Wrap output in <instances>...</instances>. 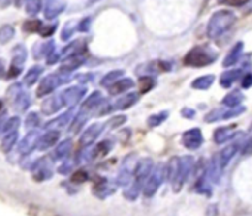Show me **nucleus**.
Here are the masks:
<instances>
[{
    "label": "nucleus",
    "instance_id": "nucleus-32",
    "mask_svg": "<svg viewBox=\"0 0 252 216\" xmlns=\"http://www.w3.org/2000/svg\"><path fill=\"white\" fill-rule=\"evenodd\" d=\"M15 139H17V134H12V135H9L6 139H5V142H3V148L5 150H8L14 142H15Z\"/></svg>",
    "mask_w": 252,
    "mask_h": 216
},
{
    "label": "nucleus",
    "instance_id": "nucleus-1",
    "mask_svg": "<svg viewBox=\"0 0 252 216\" xmlns=\"http://www.w3.org/2000/svg\"><path fill=\"white\" fill-rule=\"evenodd\" d=\"M236 21V17L233 15L231 11H218L215 12L209 23H208V37L209 39H218L220 36H222Z\"/></svg>",
    "mask_w": 252,
    "mask_h": 216
},
{
    "label": "nucleus",
    "instance_id": "nucleus-23",
    "mask_svg": "<svg viewBox=\"0 0 252 216\" xmlns=\"http://www.w3.org/2000/svg\"><path fill=\"white\" fill-rule=\"evenodd\" d=\"M60 108V104H58V98H54V99H51V101H46L45 104H43V111L45 113H54V111H57Z\"/></svg>",
    "mask_w": 252,
    "mask_h": 216
},
{
    "label": "nucleus",
    "instance_id": "nucleus-6",
    "mask_svg": "<svg viewBox=\"0 0 252 216\" xmlns=\"http://www.w3.org/2000/svg\"><path fill=\"white\" fill-rule=\"evenodd\" d=\"M242 70H228L225 71L224 74H221V79H220V83L222 87H230L236 80H239V77L242 76Z\"/></svg>",
    "mask_w": 252,
    "mask_h": 216
},
{
    "label": "nucleus",
    "instance_id": "nucleus-24",
    "mask_svg": "<svg viewBox=\"0 0 252 216\" xmlns=\"http://www.w3.org/2000/svg\"><path fill=\"white\" fill-rule=\"evenodd\" d=\"M137 101V95H129V96H126L123 98L122 101L117 102V107L119 108H126V107H129L131 104H134Z\"/></svg>",
    "mask_w": 252,
    "mask_h": 216
},
{
    "label": "nucleus",
    "instance_id": "nucleus-11",
    "mask_svg": "<svg viewBox=\"0 0 252 216\" xmlns=\"http://www.w3.org/2000/svg\"><path fill=\"white\" fill-rule=\"evenodd\" d=\"M243 101V95L239 90H233L228 95H225V98L222 99V104L233 108V107H239V104Z\"/></svg>",
    "mask_w": 252,
    "mask_h": 216
},
{
    "label": "nucleus",
    "instance_id": "nucleus-31",
    "mask_svg": "<svg viewBox=\"0 0 252 216\" xmlns=\"http://www.w3.org/2000/svg\"><path fill=\"white\" fill-rule=\"evenodd\" d=\"M89 26H91V18H86V20H83L79 26H77V30H80V31H88L89 30Z\"/></svg>",
    "mask_w": 252,
    "mask_h": 216
},
{
    "label": "nucleus",
    "instance_id": "nucleus-13",
    "mask_svg": "<svg viewBox=\"0 0 252 216\" xmlns=\"http://www.w3.org/2000/svg\"><path fill=\"white\" fill-rule=\"evenodd\" d=\"M242 43H237L230 52H228V55H227V58L224 59V67H230V65H233V64H236L237 62V59H239V56H240V54H242Z\"/></svg>",
    "mask_w": 252,
    "mask_h": 216
},
{
    "label": "nucleus",
    "instance_id": "nucleus-18",
    "mask_svg": "<svg viewBox=\"0 0 252 216\" xmlns=\"http://www.w3.org/2000/svg\"><path fill=\"white\" fill-rule=\"evenodd\" d=\"M40 8H42V0H27L26 9L29 15H37Z\"/></svg>",
    "mask_w": 252,
    "mask_h": 216
},
{
    "label": "nucleus",
    "instance_id": "nucleus-5",
    "mask_svg": "<svg viewBox=\"0 0 252 216\" xmlns=\"http://www.w3.org/2000/svg\"><path fill=\"white\" fill-rule=\"evenodd\" d=\"M237 150H239V145H237V144H233V145L225 147V148H224V150L217 156V159H218V163H220L221 169H224V167L230 163V160L234 157V154L237 153Z\"/></svg>",
    "mask_w": 252,
    "mask_h": 216
},
{
    "label": "nucleus",
    "instance_id": "nucleus-2",
    "mask_svg": "<svg viewBox=\"0 0 252 216\" xmlns=\"http://www.w3.org/2000/svg\"><path fill=\"white\" fill-rule=\"evenodd\" d=\"M214 59H215V56H211L205 49L194 48L186 55L184 64L191 65V67H205V65H209Z\"/></svg>",
    "mask_w": 252,
    "mask_h": 216
},
{
    "label": "nucleus",
    "instance_id": "nucleus-15",
    "mask_svg": "<svg viewBox=\"0 0 252 216\" xmlns=\"http://www.w3.org/2000/svg\"><path fill=\"white\" fill-rule=\"evenodd\" d=\"M212 83H214V76H212V74H209V76H202V77L196 79V80L193 81V84H191V86H193L194 89L205 90V89H208Z\"/></svg>",
    "mask_w": 252,
    "mask_h": 216
},
{
    "label": "nucleus",
    "instance_id": "nucleus-8",
    "mask_svg": "<svg viewBox=\"0 0 252 216\" xmlns=\"http://www.w3.org/2000/svg\"><path fill=\"white\" fill-rule=\"evenodd\" d=\"M86 90L83 89V87H73V89H68L65 93H64V102L67 104V105H73V104H76L82 96H83V93H85Z\"/></svg>",
    "mask_w": 252,
    "mask_h": 216
},
{
    "label": "nucleus",
    "instance_id": "nucleus-37",
    "mask_svg": "<svg viewBox=\"0 0 252 216\" xmlns=\"http://www.w3.org/2000/svg\"><path fill=\"white\" fill-rule=\"evenodd\" d=\"M9 2H11V0H0V5H2V6H6Z\"/></svg>",
    "mask_w": 252,
    "mask_h": 216
},
{
    "label": "nucleus",
    "instance_id": "nucleus-39",
    "mask_svg": "<svg viewBox=\"0 0 252 216\" xmlns=\"http://www.w3.org/2000/svg\"><path fill=\"white\" fill-rule=\"evenodd\" d=\"M0 108H2V102H0Z\"/></svg>",
    "mask_w": 252,
    "mask_h": 216
},
{
    "label": "nucleus",
    "instance_id": "nucleus-33",
    "mask_svg": "<svg viewBox=\"0 0 252 216\" xmlns=\"http://www.w3.org/2000/svg\"><path fill=\"white\" fill-rule=\"evenodd\" d=\"M101 98V95L99 93H94L89 99H88V102H86V107H92V105H95L96 102H98V99Z\"/></svg>",
    "mask_w": 252,
    "mask_h": 216
},
{
    "label": "nucleus",
    "instance_id": "nucleus-36",
    "mask_svg": "<svg viewBox=\"0 0 252 216\" xmlns=\"http://www.w3.org/2000/svg\"><path fill=\"white\" fill-rule=\"evenodd\" d=\"M183 114H184L186 117H193V114H194V113H193L191 110H184V111H183Z\"/></svg>",
    "mask_w": 252,
    "mask_h": 216
},
{
    "label": "nucleus",
    "instance_id": "nucleus-10",
    "mask_svg": "<svg viewBox=\"0 0 252 216\" xmlns=\"http://www.w3.org/2000/svg\"><path fill=\"white\" fill-rule=\"evenodd\" d=\"M26 58H27V51L24 46L18 45L15 49H14V59H12V67H18L21 68V65L26 62Z\"/></svg>",
    "mask_w": 252,
    "mask_h": 216
},
{
    "label": "nucleus",
    "instance_id": "nucleus-22",
    "mask_svg": "<svg viewBox=\"0 0 252 216\" xmlns=\"http://www.w3.org/2000/svg\"><path fill=\"white\" fill-rule=\"evenodd\" d=\"M99 131H101V126H99V125H98V126L89 128V129L85 132V135H83V142H91V141H94L95 136L99 134Z\"/></svg>",
    "mask_w": 252,
    "mask_h": 216
},
{
    "label": "nucleus",
    "instance_id": "nucleus-29",
    "mask_svg": "<svg viewBox=\"0 0 252 216\" xmlns=\"http://www.w3.org/2000/svg\"><path fill=\"white\" fill-rule=\"evenodd\" d=\"M153 84H155L153 79H149V77L141 79V92H147V90H150V89L153 87Z\"/></svg>",
    "mask_w": 252,
    "mask_h": 216
},
{
    "label": "nucleus",
    "instance_id": "nucleus-19",
    "mask_svg": "<svg viewBox=\"0 0 252 216\" xmlns=\"http://www.w3.org/2000/svg\"><path fill=\"white\" fill-rule=\"evenodd\" d=\"M76 30H77V24H74L73 21L67 23V24L64 26L63 31H61V39H63V40H68V39L74 34Z\"/></svg>",
    "mask_w": 252,
    "mask_h": 216
},
{
    "label": "nucleus",
    "instance_id": "nucleus-30",
    "mask_svg": "<svg viewBox=\"0 0 252 216\" xmlns=\"http://www.w3.org/2000/svg\"><path fill=\"white\" fill-rule=\"evenodd\" d=\"M120 76H122V71H113V73H110L108 76H105V77H104L102 84H108L110 81H113L114 79H117V77H120Z\"/></svg>",
    "mask_w": 252,
    "mask_h": 216
},
{
    "label": "nucleus",
    "instance_id": "nucleus-4",
    "mask_svg": "<svg viewBox=\"0 0 252 216\" xmlns=\"http://www.w3.org/2000/svg\"><path fill=\"white\" fill-rule=\"evenodd\" d=\"M65 8V3L63 0H46L45 5V17L48 20H54L57 18Z\"/></svg>",
    "mask_w": 252,
    "mask_h": 216
},
{
    "label": "nucleus",
    "instance_id": "nucleus-27",
    "mask_svg": "<svg viewBox=\"0 0 252 216\" xmlns=\"http://www.w3.org/2000/svg\"><path fill=\"white\" fill-rule=\"evenodd\" d=\"M58 138V135L57 134H49V135H46L43 139H42V142H40V147L42 148H45V147H48V145H52L54 142H55V139Z\"/></svg>",
    "mask_w": 252,
    "mask_h": 216
},
{
    "label": "nucleus",
    "instance_id": "nucleus-21",
    "mask_svg": "<svg viewBox=\"0 0 252 216\" xmlns=\"http://www.w3.org/2000/svg\"><path fill=\"white\" fill-rule=\"evenodd\" d=\"M42 23L39 21V20H32V21H27L26 24H24V31H27V33H37V31H40L42 30Z\"/></svg>",
    "mask_w": 252,
    "mask_h": 216
},
{
    "label": "nucleus",
    "instance_id": "nucleus-9",
    "mask_svg": "<svg viewBox=\"0 0 252 216\" xmlns=\"http://www.w3.org/2000/svg\"><path fill=\"white\" fill-rule=\"evenodd\" d=\"M85 45H83V40H77L74 43H71L70 46H67L64 51H63V58H68V56H73V55H77V54H82L85 51Z\"/></svg>",
    "mask_w": 252,
    "mask_h": 216
},
{
    "label": "nucleus",
    "instance_id": "nucleus-26",
    "mask_svg": "<svg viewBox=\"0 0 252 216\" xmlns=\"http://www.w3.org/2000/svg\"><path fill=\"white\" fill-rule=\"evenodd\" d=\"M166 116H168V113H162V114L153 116V117H150L149 125H150V126H158V125H160V123L166 119Z\"/></svg>",
    "mask_w": 252,
    "mask_h": 216
},
{
    "label": "nucleus",
    "instance_id": "nucleus-38",
    "mask_svg": "<svg viewBox=\"0 0 252 216\" xmlns=\"http://www.w3.org/2000/svg\"><path fill=\"white\" fill-rule=\"evenodd\" d=\"M21 2H23V0H18V2H17V5H21Z\"/></svg>",
    "mask_w": 252,
    "mask_h": 216
},
{
    "label": "nucleus",
    "instance_id": "nucleus-3",
    "mask_svg": "<svg viewBox=\"0 0 252 216\" xmlns=\"http://www.w3.org/2000/svg\"><path fill=\"white\" fill-rule=\"evenodd\" d=\"M202 142H203V136H202L200 129H191L183 135V144L190 150L199 148L202 145Z\"/></svg>",
    "mask_w": 252,
    "mask_h": 216
},
{
    "label": "nucleus",
    "instance_id": "nucleus-12",
    "mask_svg": "<svg viewBox=\"0 0 252 216\" xmlns=\"http://www.w3.org/2000/svg\"><path fill=\"white\" fill-rule=\"evenodd\" d=\"M58 83H60V81H58L57 76H49V77H46V79L42 81L40 87H39V95L42 96V95H45V93L51 92L52 89H55V87H57V84H58Z\"/></svg>",
    "mask_w": 252,
    "mask_h": 216
},
{
    "label": "nucleus",
    "instance_id": "nucleus-14",
    "mask_svg": "<svg viewBox=\"0 0 252 216\" xmlns=\"http://www.w3.org/2000/svg\"><path fill=\"white\" fill-rule=\"evenodd\" d=\"M54 45H55V43L51 40L49 43H42V45L34 46V56H36V58H42L43 55L49 56L51 52L54 51Z\"/></svg>",
    "mask_w": 252,
    "mask_h": 216
},
{
    "label": "nucleus",
    "instance_id": "nucleus-34",
    "mask_svg": "<svg viewBox=\"0 0 252 216\" xmlns=\"http://www.w3.org/2000/svg\"><path fill=\"white\" fill-rule=\"evenodd\" d=\"M242 86L246 89V87H251L252 86V74H246L243 77V81H242Z\"/></svg>",
    "mask_w": 252,
    "mask_h": 216
},
{
    "label": "nucleus",
    "instance_id": "nucleus-35",
    "mask_svg": "<svg viewBox=\"0 0 252 216\" xmlns=\"http://www.w3.org/2000/svg\"><path fill=\"white\" fill-rule=\"evenodd\" d=\"M55 31V26H51L49 28H43L42 27V36H51Z\"/></svg>",
    "mask_w": 252,
    "mask_h": 216
},
{
    "label": "nucleus",
    "instance_id": "nucleus-25",
    "mask_svg": "<svg viewBox=\"0 0 252 216\" xmlns=\"http://www.w3.org/2000/svg\"><path fill=\"white\" fill-rule=\"evenodd\" d=\"M222 110H214V111H211L206 117H205V120L206 122H217V120H221L222 119Z\"/></svg>",
    "mask_w": 252,
    "mask_h": 216
},
{
    "label": "nucleus",
    "instance_id": "nucleus-20",
    "mask_svg": "<svg viewBox=\"0 0 252 216\" xmlns=\"http://www.w3.org/2000/svg\"><path fill=\"white\" fill-rule=\"evenodd\" d=\"M42 71H43L42 67H33V68L27 73V76H26V83H27V84H33V83L39 79V76L42 74Z\"/></svg>",
    "mask_w": 252,
    "mask_h": 216
},
{
    "label": "nucleus",
    "instance_id": "nucleus-28",
    "mask_svg": "<svg viewBox=\"0 0 252 216\" xmlns=\"http://www.w3.org/2000/svg\"><path fill=\"white\" fill-rule=\"evenodd\" d=\"M218 2L222 5H228V6H243L249 0H218Z\"/></svg>",
    "mask_w": 252,
    "mask_h": 216
},
{
    "label": "nucleus",
    "instance_id": "nucleus-16",
    "mask_svg": "<svg viewBox=\"0 0 252 216\" xmlns=\"http://www.w3.org/2000/svg\"><path fill=\"white\" fill-rule=\"evenodd\" d=\"M14 36H15V28L12 26H3L0 28V43L2 45L11 42Z\"/></svg>",
    "mask_w": 252,
    "mask_h": 216
},
{
    "label": "nucleus",
    "instance_id": "nucleus-7",
    "mask_svg": "<svg viewBox=\"0 0 252 216\" xmlns=\"http://www.w3.org/2000/svg\"><path fill=\"white\" fill-rule=\"evenodd\" d=\"M233 136H234V131H233L231 126L220 128V129H217L215 134H214V139H215L217 144H224V142L230 141Z\"/></svg>",
    "mask_w": 252,
    "mask_h": 216
},
{
    "label": "nucleus",
    "instance_id": "nucleus-17",
    "mask_svg": "<svg viewBox=\"0 0 252 216\" xmlns=\"http://www.w3.org/2000/svg\"><path fill=\"white\" fill-rule=\"evenodd\" d=\"M132 86H134V81H132V80H129V79H123V80L117 81L116 84H113V86L110 87V92H111V93H119V92H123V90H126V89L132 87Z\"/></svg>",
    "mask_w": 252,
    "mask_h": 216
}]
</instances>
